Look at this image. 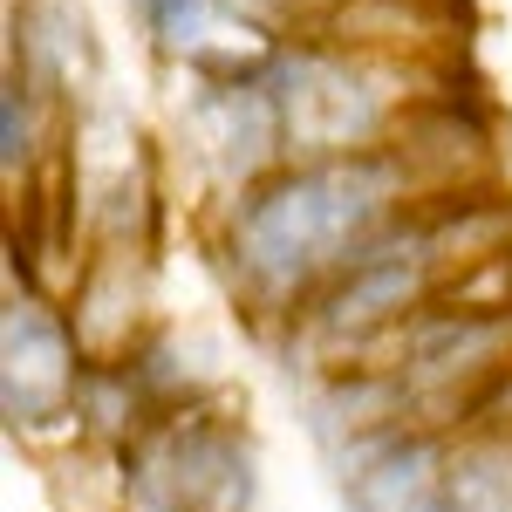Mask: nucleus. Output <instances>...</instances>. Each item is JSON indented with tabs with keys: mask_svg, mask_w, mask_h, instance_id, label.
<instances>
[{
	"mask_svg": "<svg viewBox=\"0 0 512 512\" xmlns=\"http://www.w3.org/2000/svg\"><path fill=\"white\" fill-rule=\"evenodd\" d=\"M424 198H437V171L410 137L349 158H287L205 212V253L239 315L287 335L321 287L349 274Z\"/></svg>",
	"mask_w": 512,
	"mask_h": 512,
	"instance_id": "obj_1",
	"label": "nucleus"
},
{
	"mask_svg": "<svg viewBox=\"0 0 512 512\" xmlns=\"http://www.w3.org/2000/svg\"><path fill=\"white\" fill-rule=\"evenodd\" d=\"M478 219H485V205H465V198H444V192L424 198L403 226H390L349 274L328 280L301 308V321L287 328V342L308 355L315 376L383 349L396 328H410L424 308H437L465 267L499 260L485 239H472Z\"/></svg>",
	"mask_w": 512,
	"mask_h": 512,
	"instance_id": "obj_2",
	"label": "nucleus"
},
{
	"mask_svg": "<svg viewBox=\"0 0 512 512\" xmlns=\"http://www.w3.org/2000/svg\"><path fill=\"white\" fill-rule=\"evenodd\" d=\"M267 96L280 110L287 158H349L410 137L417 69L376 41L349 35H287L260 55Z\"/></svg>",
	"mask_w": 512,
	"mask_h": 512,
	"instance_id": "obj_3",
	"label": "nucleus"
},
{
	"mask_svg": "<svg viewBox=\"0 0 512 512\" xmlns=\"http://www.w3.org/2000/svg\"><path fill=\"white\" fill-rule=\"evenodd\" d=\"M117 512H253L260 506V444L219 403L151 417L137 444L110 458Z\"/></svg>",
	"mask_w": 512,
	"mask_h": 512,
	"instance_id": "obj_4",
	"label": "nucleus"
},
{
	"mask_svg": "<svg viewBox=\"0 0 512 512\" xmlns=\"http://www.w3.org/2000/svg\"><path fill=\"white\" fill-rule=\"evenodd\" d=\"M260 55L233 62V69L171 76L178 89H171V110H164V151L192 171L198 212H219L233 192L260 185L267 171L287 164V137H280V110L267 96Z\"/></svg>",
	"mask_w": 512,
	"mask_h": 512,
	"instance_id": "obj_5",
	"label": "nucleus"
},
{
	"mask_svg": "<svg viewBox=\"0 0 512 512\" xmlns=\"http://www.w3.org/2000/svg\"><path fill=\"white\" fill-rule=\"evenodd\" d=\"M89 362L96 355L82 342L69 301L55 287H41L35 274L7 267V294H0V417H7V437H21V444L76 437Z\"/></svg>",
	"mask_w": 512,
	"mask_h": 512,
	"instance_id": "obj_6",
	"label": "nucleus"
},
{
	"mask_svg": "<svg viewBox=\"0 0 512 512\" xmlns=\"http://www.w3.org/2000/svg\"><path fill=\"white\" fill-rule=\"evenodd\" d=\"M451 424H403L342 451L328 472L342 512H451Z\"/></svg>",
	"mask_w": 512,
	"mask_h": 512,
	"instance_id": "obj_7",
	"label": "nucleus"
},
{
	"mask_svg": "<svg viewBox=\"0 0 512 512\" xmlns=\"http://www.w3.org/2000/svg\"><path fill=\"white\" fill-rule=\"evenodd\" d=\"M96 69H103V48H96L82 0H14V14H7V76H21L62 117H76L103 96Z\"/></svg>",
	"mask_w": 512,
	"mask_h": 512,
	"instance_id": "obj_8",
	"label": "nucleus"
},
{
	"mask_svg": "<svg viewBox=\"0 0 512 512\" xmlns=\"http://www.w3.org/2000/svg\"><path fill=\"white\" fill-rule=\"evenodd\" d=\"M130 21L151 48V62L171 69V76L233 69V62H253L260 48H274L253 28H239V14L226 0H130Z\"/></svg>",
	"mask_w": 512,
	"mask_h": 512,
	"instance_id": "obj_9",
	"label": "nucleus"
},
{
	"mask_svg": "<svg viewBox=\"0 0 512 512\" xmlns=\"http://www.w3.org/2000/svg\"><path fill=\"white\" fill-rule=\"evenodd\" d=\"M117 362L137 376L151 417H171V410H192V403H219L226 396V362L212 349V335H198L185 321H151L144 342L130 355H117Z\"/></svg>",
	"mask_w": 512,
	"mask_h": 512,
	"instance_id": "obj_10",
	"label": "nucleus"
},
{
	"mask_svg": "<svg viewBox=\"0 0 512 512\" xmlns=\"http://www.w3.org/2000/svg\"><path fill=\"white\" fill-rule=\"evenodd\" d=\"M55 117L62 110L41 89H28L21 76H0V171H7V192L14 198H21V185L35 192L41 171H48V151H62L69 130H55Z\"/></svg>",
	"mask_w": 512,
	"mask_h": 512,
	"instance_id": "obj_11",
	"label": "nucleus"
},
{
	"mask_svg": "<svg viewBox=\"0 0 512 512\" xmlns=\"http://www.w3.org/2000/svg\"><path fill=\"white\" fill-rule=\"evenodd\" d=\"M451 512H512V431L451 437Z\"/></svg>",
	"mask_w": 512,
	"mask_h": 512,
	"instance_id": "obj_12",
	"label": "nucleus"
},
{
	"mask_svg": "<svg viewBox=\"0 0 512 512\" xmlns=\"http://www.w3.org/2000/svg\"><path fill=\"white\" fill-rule=\"evenodd\" d=\"M239 14V28H253L260 41H287V35H321L349 14L355 0H226Z\"/></svg>",
	"mask_w": 512,
	"mask_h": 512,
	"instance_id": "obj_13",
	"label": "nucleus"
}]
</instances>
